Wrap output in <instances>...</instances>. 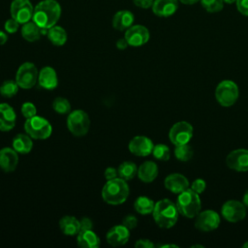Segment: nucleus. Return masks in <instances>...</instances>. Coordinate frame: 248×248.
Wrapping results in <instances>:
<instances>
[{
	"label": "nucleus",
	"mask_w": 248,
	"mask_h": 248,
	"mask_svg": "<svg viewBox=\"0 0 248 248\" xmlns=\"http://www.w3.org/2000/svg\"><path fill=\"white\" fill-rule=\"evenodd\" d=\"M61 16V6L56 0H42L34 8L32 20L42 29L56 25Z\"/></svg>",
	"instance_id": "nucleus-1"
},
{
	"label": "nucleus",
	"mask_w": 248,
	"mask_h": 248,
	"mask_svg": "<svg viewBox=\"0 0 248 248\" xmlns=\"http://www.w3.org/2000/svg\"><path fill=\"white\" fill-rule=\"evenodd\" d=\"M178 214L179 212L176 204L169 199H162L158 201L152 211L155 223L162 229L172 228L178 220Z\"/></svg>",
	"instance_id": "nucleus-2"
},
{
	"label": "nucleus",
	"mask_w": 248,
	"mask_h": 248,
	"mask_svg": "<svg viewBox=\"0 0 248 248\" xmlns=\"http://www.w3.org/2000/svg\"><path fill=\"white\" fill-rule=\"evenodd\" d=\"M130 193L129 186L126 180L121 177H115L110 180H107L102 189V198L105 202L117 205L123 203Z\"/></svg>",
	"instance_id": "nucleus-3"
},
{
	"label": "nucleus",
	"mask_w": 248,
	"mask_h": 248,
	"mask_svg": "<svg viewBox=\"0 0 248 248\" xmlns=\"http://www.w3.org/2000/svg\"><path fill=\"white\" fill-rule=\"evenodd\" d=\"M175 204L179 214L189 219L195 218L202 209L200 194L196 193L191 188L184 190L178 195Z\"/></svg>",
	"instance_id": "nucleus-4"
},
{
	"label": "nucleus",
	"mask_w": 248,
	"mask_h": 248,
	"mask_svg": "<svg viewBox=\"0 0 248 248\" xmlns=\"http://www.w3.org/2000/svg\"><path fill=\"white\" fill-rule=\"evenodd\" d=\"M215 99L222 107H232L235 104L239 97V89L237 84L230 79L219 82L215 88Z\"/></svg>",
	"instance_id": "nucleus-5"
},
{
	"label": "nucleus",
	"mask_w": 248,
	"mask_h": 248,
	"mask_svg": "<svg viewBox=\"0 0 248 248\" xmlns=\"http://www.w3.org/2000/svg\"><path fill=\"white\" fill-rule=\"evenodd\" d=\"M24 131L34 140H46L52 133V126L48 120L35 115L24 122Z\"/></svg>",
	"instance_id": "nucleus-6"
},
{
	"label": "nucleus",
	"mask_w": 248,
	"mask_h": 248,
	"mask_svg": "<svg viewBox=\"0 0 248 248\" xmlns=\"http://www.w3.org/2000/svg\"><path fill=\"white\" fill-rule=\"evenodd\" d=\"M67 127L75 137H82L89 131L90 118L84 110L75 109L67 117Z\"/></svg>",
	"instance_id": "nucleus-7"
},
{
	"label": "nucleus",
	"mask_w": 248,
	"mask_h": 248,
	"mask_svg": "<svg viewBox=\"0 0 248 248\" xmlns=\"http://www.w3.org/2000/svg\"><path fill=\"white\" fill-rule=\"evenodd\" d=\"M39 72L32 62L22 63L16 74V81L22 89H30L35 86L38 81Z\"/></svg>",
	"instance_id": "nucleus-8"
},
{
	"label": "nucleus",
	"mask_w": 248,
	"mask_h": 248,
	"mask_svg": "<svg viewBox=\"0 0 248 248\" xmlns=\"http://www.w3.org/2000/svg\"><path fill=\"white\" fill-rule=\"evenodd\" d=\"M193 126L187 121H178L174 123L169 132V139L172 144L181 145L189 143L193 137Z\"/></svg>",
	"instance_id": "nucleus-9"
},
{
	"label": "nucleus",
	"mask_w": 248,
	"mask_h": 248,
	"mask_svg": "<svg viewBox=\"0 0 248 248\" xmlns=\"http://www.w3.org/2000/svg\"><path fill=\"white\" fill-rule=\"evenodd\" d=\"M34 7L30 0H13L10 6V14L20 24L30 21L33 17Z\"/></svg>",
	"instance_id": "nucleus-10"
},
{
	"label": "nucleus",
	"mask_w": 248,
	"mask_h": 248,
	"mask_svg": "<svg viewBox=\"0 0 248 248\" xmlns=\"http://www.w3.org/2000/svg\"><path fill=\"white\" fill-rule=\"evenodd\" d=\"M222 216L231 223H236L243 220L246 216V206L237 200L227 201L221 208Z\"/></svg>",
	"instance_id": "nucleus-11"
},
{
	"label": "nucleus",
	"mask_w": 248,
	"mask_h": 248,
	"mask_svg": "<svg viewBox=\"0 0 248 248\" xmlns=\"http://www.w3.org/2000/svg\"><path fill=\"white\" fill-rule=\"evenodd\" d=\"M194 225L195 228L201 232H211L219 227L220 216L212 209L200 211L195 217Z\"/></svg>",
	"instance_id": "nucleus-12"
},
{
	"label": "nucleus",
	"mask_w": 248,
	"mask_h": 248,
	"mask_svg": "<svg viewBox=\"0 0 248 248\" xmlns=\"http://www.w3.org/2000/svg\"><path fill=\"white\" fill-rule=\"evenodd\" d=\"M225 162L231 170L238 172L248 171V149L237 148L231 151Z\"/></svg>",
	"instance_id": "nucleus-13"
},
{
	"label": "nucleus",
	"mask_w": 248,
	"mask_h": 248,
	"mask_svg": "<svg viewBox=\"0 0 248 248\" xmlns=\"http://www.w3.org/2000/svg\"><path fill=\"white\" fill-rule=\"evenodd\" d=\"M150 34L148 29L140 24L132 25L125 30L124 38L131 46H140L146 44L149 40Z\"/></svg>",
	"instance_id": "nucleus-14"
},
{
	"label": "nucleus",
	"mask_w": 248,
	"mask_h": 248,
	"mask_svg": "<svg viewBox=\"0 0 248 248\" xmlns=\"http://www.w3.org/2000/svg\"><path fill=\"white\" fill-rule=\"evenodd\" d=\"M153 147L154 144L152 140L145 136H136L128 144L129 151L132 154L140 157H145L151 154Z\"/></svg>",
	"instance_id": "nucleus-15"
},
{
	"label": "nucleus",
	"mask_w": 248,
	"mask_h": 248,
	"mask_svg": "<svg viewBox=\"0 0 248 248\" xmlns=\"http://www.w3.org/2000/svg\"><path fill=\"white\" fill-rule=\"evenodd\" d=\"M106 238L108 243L113 247L122 246L130 238V230L123 225H116L108 230Z\"/></svg>",
	"instance_id": "nucleus-16"
},
{
	"label": "nucleus",
	"mask_w": 248,
	"mask_h": 248,
	"mask_svg": "<svg viewBox=\"0 0 248 248\" xmlns=\"http://www.w3.org/2000/svg\"><path fill=\"white\" fill-rule=\"evenodd\" d=\"M164 185L166 189L174 194H180L190 186L187 177L177 172L169 174L164 180Z\"/></svg>",
	"instance_id": "nucleus-17"
},
{
	"label": "nucleus",
	"mask_w": 248,
	"mask_h": 248,
	"mask_svg": "<svg viewBox=\"0 0 248 248\" xmlns=\"http://www.w3.org/2000/svg\"><path fill=\"white\" fill-rule=\"evenodd\" d=\"M18 165V153L12 147L0 149V168L5 172L14 171Z\"/></svg>",
	"instance_id": "nucleus-18"
},
{
	"label": "nucleus",
	"mask_w": 248,
	"mask_h": 248,
	"mask_svg": "<svg viewBox=\"0 0 248 248\" xmlns=\"http://www.w3.org/2000/svg\"><path fill=\"white\" fill-rule=\"evenodd\" d=\"M16 121V114L13 107L7 103L0 104V131L8 132L12 130Z\"/></svg>",
	"instance_id": "nucleus-19"
},
{
	"label": "nucleus",
	"mask_w": 248,
	"mask_h": 248,
	"mask_svg": "<svg viewBox=\"0 0 248 248\" xmlns=\"http://www.w3.org/2000/svg\"><path fill=\"white\" fill-rule=\"evenodd\" d=\"M39 85L46 90H52L58 85V78L55 70L50 66L42 68L38 76Z\"/></svg>",
	"instance_id": "nucleus-20"
},
{
	"label": "nucleus",
	"mask_w": 248,
	"mask_h": 248,
	"mask_svg": "<svg viewBox=\"0 0 248 248\" xmlns=\"http://www.w3.org/2000/svg\"><path fill=\"white\" fill-rule=\"evenodd\" d=\"M152 12L160 17L172 16L178 9V0H154Z\"/></svg>",
	"instance_id": "nucleus-21"
},
{
	"label": "nucleus",
	"mask_w": 248,
	"mask_h": 248,
	"mask_svg": "<svg viewBox=\"0 0 248 248\" xmlns=\"http://www.w3.org/2000/svg\"><path fill=\"white\" fill-rule=\"evenodd\" d=\"M134 14L128 10H120L117 11L112 17V26L114 29L118 31L127 30L134 23Z\"/></svg>",
	"instance_id": "nucleus-22"
},
{
	"label": "nucleus",
	"mask_w": 248,
	"mask_h": 248,
	"mask_svg": "<svg viewBox=\"0 0 248 248\" xmlns=\"http://www.w3.org/2000/svg\"><path fill=\"white\" fill-rule=\"evenodd\" d=\"M138 177L145 183L154 181L158 175V166L152 161H145L138 168Z\"/></svg>",
	"instance_id": "nucleus-23"
},
{
	"label": "nucleus",
	"mask_w": 248,
	"mask_h": 248,
	"mask_svg": "<svg viewBox=\"0 0 248 248\" xmlns=\"http://www.w3.org/2000/svg\"><path fill=\"white\" fill-rule=\"evenodd\" d=\"M77 242L82 248H98L101 244L99 236L92 230L79 231L77 234Z\"/></svg>",
	"instance_id": "nucleus-24"
},
{
	"label": "nucleus",
	"mask_w": 248,
	"mask_h": 248,
	"mask_svg": "<svg viewBox=\"0 0 248 248\" xmlns=\"http://www.w3.org/2000/svg\"><path fill=\"white\" fill-rule=\"evenodd\" d=\"M59 228L66 235H77L80 231L79 220L75 216L66 215L59 220Z\"/></svg>",
	"instance_id": "nucleus-25"
},
{
	"label": "nucleus",
	"mask_w": 248,
	"mask_h": 248,
	"mask_svg": "<svg viewBox=\"0 0 248 248\" xmlns=\"http://www.w3.org/2000/svg\"><path fill=\"white\" fill-rule=\"evenodd\" d=\"M12 146L18 154H27L33 147L32 138L27 134H17L13 139Z\"/></svg>",
	"instance_id": "nucleus-26"
},
{
	"label": "nucleus",
	"mask_w": 248,
	"mask_h": 248,
	"mask_svg": "<svg viewBox=\"0 0 248 248\" xmlns=\"http://www.w3.org/2000/svg\"><path fill=\"white\" fill-rule=\"evenodd\" d=\"M20 32L22 38L30 43L38 41L42 35L41 28L34 21H28L22 24Z\"/></svg>",
	"instance_id": "nucleus-27"
},
{
	"label": "nucleus",
	"mask_w": 248,
	"mask_h": 248,
	"mask_svg": "<svg viewBox=\"0 0 248 248\" xmlns=\"http://www.w3.org/2000/svg\"><path fill=\"white\" fill-rule=\"evenodd\" d=\"M46 36L49 42L57 46H61L67 42V32L59 25H54L47 29Z\"/></svg>",
	"instance_id": "nucleus-28"
},
{
	"label": "nucleus",
	"mask_w": 248,
	"mask_h": 248,
	"mask_svg": "<svg viewBox=\"0 0 248 248\" xmlns=\"http://www.w3.org/2000/svg\"><path fill=\"white\" fill-rule=\"evenodd\" d=\"M119 177L124 180H131L138 174V167L132 161H125L121 163L117 169Z\"/></svg>",
	"instance_id": "nucleus-29"
},
{
	"label": "nucleus",
	"mask_w": 248,
	"mask_h": 248,
	"mask_svg": "<svg viewBox=\"0 0 248 248\" xmlns=\"http://www.w3.org/2000/svg\"><path fill=\"white\" fill-rule=\"evenodd\" d=\"M155 206V202L145 196L139 197L134 202V208L136 211L141 215H146L152 213Z\"/></svg>",
	"instance_id": "nucleus-30"
},
{
	"label": "nucleus",
	"mask_w": 248,
	"mask_h": 248,
	"mask_svg": "<svg viewBox=\"0 0 248 248\" xmlns=\"http://www.w3.org/2000/svg\"><path fill=\"white\" fill-rule=\"evenodd\" d=\"M18 87L16 80L7 79L0 85V95L4 98H12L17 93Z\"/></svg>",
	"instance_id": "nucleus-31"
},
{
	"label": "nucleus",
	"mask_w": 248,
	"mask_h": 248,
	"mask_svg": "<svg viewBox=\"0 0 248 248\" xmlns=\"http://www.w3.org/2000/svg\"><path fill=\"white\" fill-rule=\"evenodd\" d=\"M194 155V150L191 145L188 143L176 145L174 148V156L177 160L181 162H187L189 161Z\"/></svg>",
	"instance_id": "nucleus-32"
},
{
	"label": "nucleus",
	"mask_w": 248,
	"mask_h": 248,
	"mask_svg": "<svg viewBox=\"0 0 248 248\" xmlns=\"http://www.w3.org/2000/svg\"><path fill=\"white\" fill-rule=\"evenodd\" d=\"M52 108L59 114H66L71 111V104L64 97H56L52 102Z\"/></svg>",
	"instance_id": "nucleus-33"
},
{
	"label": "nucleus",
	"mask_w": 248,
	"mask_h": 248,
	"mask_svg": "<svg viewBox=\"0 0 248 248\" xmlns=\"http://www.w3.org/2000/svg\"><path fill=\"white\" fill-rule=\"evenodd\" d=\"M152 155L154 156V158H156L159 161H168L170 157V148L168 145L163 143L156 144L153 147Z\"/></svg>",
	"instance_id": "nucleus-34"
},
{
	"label": "nucleus",
	"mask_w": 248,
	"mask_h": 248,
	"mask_svg": "<svg viewBox=\"0 0 248 248\" xmlns=\"http://www.w3.org/2000/svg\"><path fill=\"white\" fill-rule=\"evenodd\" d=\"M202 8L208 13H218L223 9V0H201Z\"/></svg>",
	"instance_id": "nucleus-35"
},
{
	"label": "nucleus",
	"mask_w": 248,
	"mask_h": 248,
	"mask_svg": "<svg viewBox=\"0 0 248 248\" xmlns=\"http://www.w3.org/2000/svg\"><path fill=\"white\" fill-rule=\"evenodd\" d=\"M20 110H21L22 115H23L26 119L37 115V108H36V106H35L33 103H31V102H25V103H23L22 106H21Z\"/></svg>",
	"instance_id": "nucleus-36"
},
{
	"label": "nucleus",
	"mask_w": 248,
	"mask_h": 248,
	"mask_svg": "<svg viewBox=\"0 0 248 248\" xmlns=\"http://www.w3.org/2000/svg\"><path fill=\"white\" fill-rule=\"evenodd\" d=\"M19 22H17L15 18L11 17L9 19H7L5 21V24H4V29L7 33H10V34H14L16 33L18 28H19Z\"/></svg>",
	"instance_id": "nucleus-37"
},
{
	"label": "nucleus",
	"mask_w": 248,
	"mask_h": 248,
	"mask_svg": "<svg viewBox=\"0 0 248 248\" xmlns=\"http://www.w3.org/2000/svg\"><path fill=\"white\" fill-rule=\"evenodd\" d=\"M190 188L196 193L202 194L206 188V182L202 178H197L192 182Z\"/></svg>",
	"instance_id": "nucleus-38"
},
{
	"label": "nucleus",
	"mask_w": 248,
	"mask_h": 248,
	"mask_svg": "<svg viewBox=\"0 0 248 248\" xmlns=\"http://www.w3.org/2000/svg\"><path fill=\"white\" fill-rule=\"evenodd\" d=\"M122 225L129 230H133L138 225V219L134 215H127L122 220Z\"/></svg>",
	"instance_id": "nucleus-39"
},
{
	"label": "nucleus",
	"mask_w": 248,
	"mask_h": 248,
	"mask_svg": "<svg viewBox=\"0 0 248 248\" xmlns=\"http://www.w3.org/2000/svg\"><path fill=\"white\" fill-rule=\"evenodd\" d=\"M236 8L241 15L248 16V0H236Z\"/></svg>",
	"instance_id": "nucleus-40"
},
{
	"label": "nucleus",
	"mask_w": 248,
	"mask_h": 248,
	"mask_svg": "<svg viewBox=\"0 0 248 248\" xmlns=\"http://www.w3.org/2000/svg\"><path fill=\"white\" fill-rule=\"evenodd\" d=\"M154 246H155L154 243L146 238L139 239L135 243V247H137V248H153Z\"/></svg>",
	"instance_id": "nucleus-41"
},
{
	"label": "nucleus",
	"mask_w": 248,
	"mask_h": 248,
	"mask_svg": "<svg viewBox=\"0 0 248 248\" xmlns=\"http://www.w3.org/2000/svg\"><path fill=\"white\" fill-rule=\"evenodd\" d=\"M79 224H80V231L92 230L93 228V222L89 217H82L79 220Z\"/></svg>",
	"instance_id": "nucleus-42"
},
{
	"label": "nucleus",
	"mask_w": 248,
	"mask_h": 248,
	"mask_svg": "<svg viewBox=\"0 0 248 248\" xmlns=\"http://www.w3.org/2000/svg\"><path fill=\"white\" fill-rule=\"evenodd\" d=\"M104 175H105V178L107 180H110V179H113L115 177H117L118 175V172H117V170L112 168V167H108L105 170V172H104Z\"/></svg>",
	"instance_id": "nucleus-43"
},
{
	"label": "nucleus",
	"mask_w": 248,
	"mask_h": 248,
	"mask_svg": "<svg viewBox=\"0 0 248 248\" xmlns=\"http://www.w3.org/2000/svg\"><path fill=\"white\" fill-rule=\"evenodd\" d=\"M154 0H133V3L141 9H148L152 7Z\"/></svg>",
	"instance_id": "nucleus-44"
},
{
	"label": "nucleus",
	"mask_w": 248,
	"mask_h": 248,
	"mask_svg": "<svg viewBox=\"0 0 248 248\" xmlns=\"http://www.w3.org/2000/svg\"><path fill=\"white\" fill-rule=\"evenodd\" d=\"M128 46H129V44H128V42L126 41L125 38H120V39H118L117 42H116V47H117L118 49H120V50L125 49Z\"/></svg>",
	"instance_id": "nucleus-45"
},
{
	"label": "nucleus",
	"mask_w": 248,
	"mask_h": 248,
	"mask_svg": "<svg viewBox=\"0 0 248 248\" xmlns=\"http://www.w3.org/2000/svg\"><path fill=\"white\" fill-rule=\"evenodd\" d=\"M7 41H8V36H7V34H6L4 31L0 30V46L5 45V44L7 43Z\"/></svg>",
	"instance_id": "nucleus-46"
},
{
	"label": "nucleus",
	"mask_w": 248,
	"mask_h": 248,
	"mask_svg": "<svg viewBox=\"0 0 248 248\" xmlns=\"http://www.w3.org/2000/svg\"><path fill=\"white\" fill-rule=\"evenodd\" d=\"M242 202L244 203V205L246 206V208H248V190L245 192V194L243 195L242 198Z\"/></svg>",
	"instance_id": "nucleus-47"
},
{
	"label": "nucleus",
	"mask_w": 248,
	"mask_h": 248,
	"mask_svg": "<svg viewBox=\"0 0 248 248\" xmlns=\"http://www.w3.org/2000/svg\"><path fill=\"white\" fill-rule=\"evenodd\" d=\"M178 1L183 4H186V5H192V4L197 3L199 0H178Z\"/></svg>",
	"instance_id": "nucleus-48"
},
{
	"label": "nucleus",
	"mask_w": 248,
	"mask_h": 248,
	"mask_svg": "<svg viewBox=\"0 0 248 248\" xmlns=\"http://www.w3.org/2000/svg\"><path fill=\"white\" fill-rule=\"evenodd\" d=\"M159 247H161V248H166V247H174V248H177L178 246L175 245V244H162V245H159Z\"/></svg>",
	"instance_id": "nucleus-49"
},
{
	"label": "nucleus",
	"mask_w": 248,
	"mask_h": 248,
	"mask_svg": "<svg viewBox=\"0 0 248 248\" xmlns=\"http://www.w3.org/2000/svg\"><path fill=\"white\" fill-rule=\"evenodd\" d=\"M225 3H227V4H232V3H233V2H236V0H223Z\"/></svg>",
	"instance_id": "nucleus-50"
},
{
	"label": "nucleus",
	"mask_w": 248,
	"mask_h": 248,
	"mask_svg": "<svg viewBox=\"0 0 248 248\" xmlns=\"http://www.w3.org/2000/svg\"><path fill=\"white\" fill-rule=\"evenodd\" d=\"M242 247H243V248H248V240L242 245Z\"/></svg>",
	"instance_id": "nucleus-51"
}]
</instances>
